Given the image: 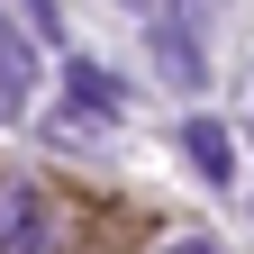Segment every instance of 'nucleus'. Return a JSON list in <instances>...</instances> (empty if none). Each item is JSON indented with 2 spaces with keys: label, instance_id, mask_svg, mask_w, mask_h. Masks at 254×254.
<instances>
[{
  "label": "nucleus",
  "instance_id": "20e7f679",
  "mask_svg": "<svg viewBox=\"0 0 254 254\" xmlns=\"http://www.w3.org/2000/svg\"><path fill=\"white\" fill-rule=\"evenodd\" d=\"M73 100H82V118H109V109H118V91H109L100 73H73Z\"/></svg>",
  "mask_w": 254,
  "mask_h": 254
},
{
  "label": "nucleus",
  "instance_id": "f257e3e1",
  "mask_svg": "<svg viewBox=\"0 0 254 254\" xmlns=\"http://www.w3.org/2000/svg\"><path fill=\"white\" fill-rule=\"evenodd\" d=\"M154 64H164L182 91H200V82H209V64H200V46H190V27H182V18H164V27H154Z\"/></svg>",
  "mask_w": 254,
  "mask_h": 254
},
{
  "label": "nucleus",
  "instance_id": "f03ea898",
  "mask_svg": "<svg viewBox=\"0 0 254 254\" xmlns=\"http://www.w3.org/2000/svg\"><path fill=\"white\" fill-rule=\"evenodd\" d=\"M182 145H190V164H200L209 182H236V145H227V127L190 118V127H182Z\"/></svg>",
  "mask_w": 254,
  "mask_h": 254
},
{
  "label": "nucleus",
  "instance_id": "7ed1b4c3",
  "mask_svg": "<svg viewBox=\"0 0 254 254\" xmlns=\"http://www.w3.org/2000/svg\"><path fill=\"white\" fill-rule=\"evenodd\" d=\"M18 100H27V55H18L9 37H0V118H9Z\"/></svg>",
  "mask_w": 254,
  "mask_h": 254
}]
</instances>
